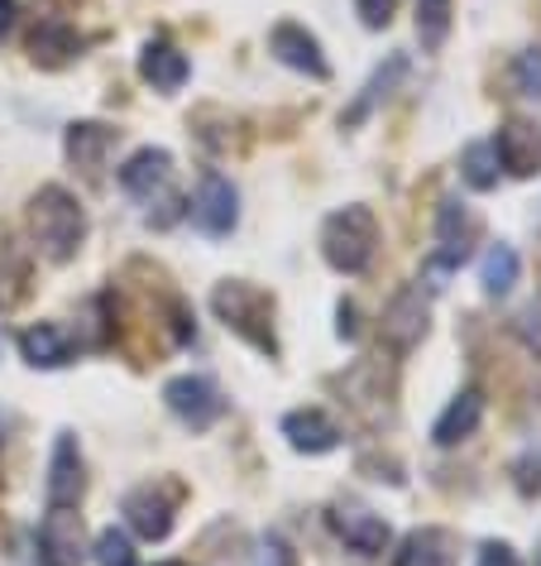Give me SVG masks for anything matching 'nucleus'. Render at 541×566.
<instances>
[{
  "instance_id": "nucleus-1",
  "label": "nucleus",
  "mask_w": 541,
  "mask_h": 566,
  "mask_svg": "<svg viewBox=\"0 0 541 566\" xmlns=\"http://www.w3.org/2000/svg\"><path fill=\"white\" fill-rule=\"evenodd\" d=\"M30 231L49 264H67L82 250V240H87V211H82V202L67 188L49 182V188H39L30 197Z\"/></svg>"
},
{
  "instance_id": "nucleus-2",
  "label": "nucleus",
  "mask_w": 541,
  "mask_h": 566,
  "mask_svg": "<svg viewBox=\"0 0 541 566\" xmlns=\"http://www.w3.org/2000/svg\"><path fill=\"white\" fill-rule=\"evenodd\" d=\"M211 307H216V317L235 336H245L254 350H264V356H278L274 298H268L264 289H254V283H245V279H225V283H216V293H211Z\"/></svg>"
},
{
  "instance_id": "nucleus-3",
  "label": "nucleus",
  "mask_w": 541,
  "mask_h": 566,
  "mask_svg": "<svg viewBox=\"0 0 541 566\" xmlns=\"http://www.w3.org/2000/svg\"><path fill=\"white\" fill-rule=\"evenodd\" d=\"M374 250H379V221L369 207H340L326 217L321 226V254L326 264L340 269V274H364L374 264Z\"/></svg>"
},
{
  "instance_id": "nucleus-4",
  "label": "nucleus",
  "mask_w": 541,
  "mask_h": 566,
  "mask_svg": "<svg viewBox=\"0 0 541 566\" xmlns=\"http://www.w3.org/2000/svg\"><path fill=\"white\" fill-rule=\"evenodd\" d=\"M340 394H346V403L369 422V428H379V422L393 413V370L379 356H364V360L350 365L346 379H340Z\"/></svg>"
},
{
  "instance_id": "nucleus-5",
  "label": "nucleus",
  "mask_w": 541,
  "mask_h": 566,
  "mask_svg": "<svg viewBox=\"0 0 541 566\" xmlns=\"http://www.w3.org/2000/svg\"><path fill=\"white\" fill-rule=\"evenodd\" d=\"M178 500H182V485H173V480H149V485H135L125 494V518H130V528L145 537V543H163V537L173 533Z\"/></svg>"
},
{
  "instance_id": "nucleus-6",
  "label": "nucleus",
  "mask_w": 541,
  "mask_h": 566,
  "mask_svg": "<svg viewBox=\"0 0 541 566\" xmlns=\"http://www.w3.org/2000/svg\"><path fill=\"white\" fill-rule=\"evenodd\" d=\"M475 240H479V221H475V211H469L465 202H441L436 211V260L426 264V274L432 279H446L450 269H460L469 260V250H475Z\"/></svg>"
},
{
  "instance_id": "nucleus-7",
  "label": "nucleus",
  "mask_w": 541,
  "mask_h": 566,
  "mask_svg": "<svg viewBox=\"0 0 541 566\" xmlns=\"http://www.w3.org/2000/svg\"><path fill=\"white\" fill-rule=\"evenodd\" d=\"M163 403L173 408V418H182L192 432H206L211 422H216L225 413V399L216 389V379L206 375H178L163 385Z\"/></svg>"
},
{
  "instance_id": "nucleus-8",
  "label": "nucleus",
  "mask_w": 541,
  "mask_h": 566,
  "mask_svg": "<svg viewBox=\"0 0 541 566\" xmlns=\"http://www.w3.org/2000/svg\"><path fill=\"white\" fill-rule=\"evenodd\" d=\"M87 562V523L77 509H49L39 523V566H82Z\"/></svg>"
},
{
  "instance_id": "nucleus-9",
  "label": "nucleus",
  "mask_w": 541,
  "mask_h": 566,
  "mask_svg": "<svg viewBox=\"0 0 541 566\" xmlns=\"http://www.w3.org/2000/svg\"><path fill=\"white\" fill-rule=\"evenodd\" d=\"M426 322H432V303H426L422 283H403L393 303L383 307V342L393 350H412L426 336Z\"/></svg>"
},
{
  "instance_id": "nucleus-10",
  "label": "nucleus",
  "mask_w": 541,
  "mask_h": 566,
  "mask_svg": "<svg viewBox=\"0 0 541 566\" xmlns=\"http://www.w3.org/2000/svg\"><path fill=\"white\" fill-rule=\"evenodd\" d=\"M192 221L202 235H231L235 221H240V192L231 188L225 174H202L197 182V197H192Z\"/></svg>"
},
{
  "instance_id": "nucleus-11",
  "label": "nucleus",
  "mask_w": 541,
  "mask_h": 566,
  "mask_svg": "<svg viewBox=\"0 0 541 566\" xmlns=\"http://www.w3.org/2000/svg\"><path fill=\"white\" fill-rule=\"evenodd\" d=\"M268 49H274V59H278L283 67H293V73H303V77H311V82H326V77H331V63H326L317 34H307L303 24H293V20L274 24V34H268Z\"/></svg>"
},
{
  "instance_id": "nucleus-12",
  "label": "nucleus",
  "mask_w": 541,
  "mask_h": 566,
  "mask_svg": "<svg viewBox=\"0 0 541 566\" xmlns=\"http://www.w3.org/2000/svg\"><path fill=\"white\" fill-rule=\"evenodd\" d=\"M494 154H498V164H503L512 178L541 174V125L522 120V116L503 120L498 125V139H494Z\"/></svg>"
},
{
  "instance_id": "nucleus-13",
  "label": "nucleus",
  "mask_w": 541,
  "mask_h": 566,
  "mask_svg": "<svg viewBox=\"0 0 541 566\" xmlns=\"http://www.w3.org/2000/svg\"><path fill=\"white\" fill-rule=\"evenodd\" d=\"M331 528L336 537L346 543L350 552H360V557H379L383 547H389V523H383L374 509H364V504H336L331 509Z\"/></svg>"
},
{
  "instance_id": "nucleus-14",
  "label": "nucleus",
  "mask_w": 541,
  "mask_h": 566,
  "mask_svg": "<svg viewBox=\"0 0 541 566\" xmlns=\"http://www.w3.org/2000/svg\"><path fill=\"white\" fill-rule=\"evenodd\" d=\"M82 490H87V475H82V451H77V437L63 432L53 442V461H49V509H77Z\"/></svg>"
},
{
  "instance_id": "nucleus-15",
  "label": "nucleus",
  "mask_w": 541,
  "mask_h": 566,
  "mask_svg": "<svg viewBox=\"0 0 541 566\" xmlns=\"http://www.w3.org/2000/svg\"><path fill=\"white\" fill-rule=\"evenodd\" d=\"M82 49H87V39H82L73 24H63V20H39L30 30V59L39 67H49V73H59V67L82 59Z\"/></svg>"
},
{
  "instance_id": "nucleus-16",
  "label": "nucleus",
  "mask_w": 541,
  "mask_h": 566,
  "mask_svg": "<svg viewBox=\"0 0 541 566\" xmlns=\"http://www.w3.org/2000/svg\"><path fill=\"white\" fill-rule=\"evenodd\" d=\"M283 437H288V447L303 451V457H326V451L340 447V428L321 408H293V413L283 418Z\"/></svg>"
},
{
  "instance_id": "nucleus-17",
  "label": "nucleus",
  "mask_w": 541,
  "mask_h": 566,
  "mask_svg": "<svg viewBox=\"0 0 541 566\" xmlns=\"http://www.w3.org/2000/svg\"><path fill=\"white\" fill-rule=\"evenodd\" d=\"M168 174H173V154L168 149H139V154H130L125 159V168H120V188L130 192V197H139V202H153V192L168 182Z\"/></svg>"
},
{
  "instance_id": "nucleus-18",
  "label": "nucleus",
  "mask_w": 541,
  "mask_h": 566,
  "mask_svg": "<svg viewBox=\"0 0 541 566\" xmlns=\"http://www.w3.org/2000/svg\"><path fill=\"white\" fill-rule=\"evenodd\" d=\"M455 557H460V543L450 528H412L393 566H455Z\"/></svg>"
},
{
  "instance_id": "nucleus-19",
  "label": "nucleus",
  "mask_w": 541,
  "mask_h": 566,
  "mask_svg": "<svg viewBox=\"0 0 541 566\" xmlns=\"http://www.w3.org/2000/svg\"><path fill=\"white\" fill-rule=\"evenodd\" d=\"M63 145H67V159H73L87 178H96L102 174V164H106V154L116 149V130L102 125V120H77V125H67Z\"/></svg>"
},
{
  "instance_id": "nucleus-20",
  "label": "nucleus",
  "mask_w": 541,
  "mask_h": 566,
  "mask_svg": "<svg viewBox=\"0 0 541 566\" xmlns=\"http://www.w3.org/2000/svg\"><path fill=\"white\" fill-rule=\"evenodd\" d=\"M188 73H192L188 53H178L168 39H149L145 53H139V77H145L153 92H178L182 82H188Z\"/></svg>"
},
{
  "instance_id": "nucleus-21",
  "label": "nucleus",
  "mask_w": 541,
  "mask_h": 566,
  "mask_svg": "<svg viewBox=\"0 0 541 566\" xmlns=\"http://www.w3.org/2000/svg\"><path fill=\"white\" fill-rule=\"evenodd\" d=\"M479 418H484V394H479V389H460V394L450 399L446 413L436 418L432 442H436V447H460L465 437H475Z\"/></svg>"
},
{
  "instance_id": "nucleus-22",
  "label": "nucleus",
  "mask_w": 541,
  "mask_h": 566,
  "mask_svg": "<svg viewBox=\"0 0 541 566\" xmlns=\"http://www.w3.org/2000/svg\"><path fill=\"white\" fill-rule=\"evenodd\" d=\"M20 356L34 365V370H59V365L73 360V342H67L63 327L53 322H39V327H24L20 332Z\"/></svg>"
},
{
  "instance_id": "nucleus-23",
  "label": "nucleus",
  "mask_w": 541,
  "mask_h": 566,
  "mask_svg": "<svg viewBox=\"0 0 541 566\" xmlns=\"http://www.w3.org/2000/svg\"><path fill=\"white\" fill-rule=\"evenodd\" d=\"M30 254H24L15 245V235L0 231V307H20L24 298H30Z\"/></svg>"
},
{
  "instance_id": "nucleus-24",
  "label": "nucleus",
  "mask_w": 541,
  "mask_h": 566,
  "mask_svg": "<svg viewBox=\"0 0 541 566\" xmlns=\"http://www.w3.org/2000/svg\"><path fill=\"white\" fill-rule=\"evenodd\" d=\"M518 250L512 245H494L489 254H484V264H479V283H484V293L489 298H503V293H512V283H518Z\"/></svg>"
},
{
  "instance_id": "nucleus-25",
  "label": "nucleus",
  "mask_w": 541,
  "mask_h": 566,
  "mask_svg": "<svg viewBox=\"0 0 541 566\" xmlns=\"http://www.w3.org/2000/svg\"><path fill=\"white\" fill-rule=\"evenodd\" d=\"M460 178L469 182L475 192H489V188H498V154H494V145H465V154H460Z\"/></svg>"
},
{
  "instance_id": "nucleus-26",
  "label": "nucleus",
  "mask_w": 541,
  "mask_h": 566,
  "mask_svg": "<svg viewBox=\"0 0 541 566\" xmlns=\"http://www.w3.org/2000/svg\"><path fill=\"white\" fill-rule=\"evenodd\" d=\"M450 34V0H417V39L426 53H436Z\"/></svg>"
},
{
  "instance_id": "nucleus-27",
  "label": "nucleus",
  "mask_w": 541,
  "mask_h": 566,
  "mask_svg": "<svg viewBox=\"0 0 541 566\" xmlns=\"http://www.w3.org/2000/svg\"><path fill=\"white\" fill-rule=\"evenodd\" d=\"M407 73V59H389V67H379V73L374 77H369V87H364V96H360V102H354L350 111H346V125H360L364 116H369V106H374L379 102V96H389L393 92V82L397 77H403Z\"/></svg>"
},
{
  "instance_id": "nucleus-28",
  "label": "nucleus",
  "mask_w": 541,
  "mask_h": 566,
  "mask_svg": "<svg viewBox=\"0 0 541 566\" xmlns=\"http://www.w3.org/2000/svg\"><path fill=\"white\" fill-rule=\"evenodd\" d=\"M92 557H96V566H135V547L120 528H106L102 537H96Z\"/></svg>"
},
{
  "instance_id": "nucleus-29",
  "label": "nucleus",
  "mask_w": 541,
  "mask_h": 566,
  "mask_svg": "<svg viewBox=\"0 0 541 566\" xmlns=\"http://www.w3.org/2000/svg\"><path fill=\"white\" fill-rule=\"evenodd\" d=\"M512 77H518V87L527 96H541V49L518 53V63H512Z\"/></svg>"
},
{
  "instance_id": "nucleus-30",
  "label": "nucleus",
  "mask_w": 541,
  "mask_h": 566,
  "mask_svg": "<svg viewBox=\"0 0 541 566\" xmlns=\"http://www.w3.org/2000/svg\"><path fill=\"white\" fill-rule=\"evenodd\" d=\"M512 475H518V490L527 494V500H537L541 494V451H527V457L512 465Z\"/></svg>"
},
{
  "instance_id": "nucleus-31",
  "label": "nucleus",
  "mask_w": 541,
  "mask_h": 566,
  "mask_svg": "<svg viewBox=\"0 0 541 566\" xmlns=\"http://www.w3.org/2000/svg\"><path fill=\"white\" fill-rule=\"evenodd\" d=\"M354 10H360V20L369 24V30H389L397 0H354Z\"/></svg>"
},
{
  "instance_id": "nucleus-32",
  "label": "nucleus",
  "mask_w": 541,
  "mask_h": 566,
  "mask_svg": "<svg viewBox=\"0 0 541 566\" xmlns=\"http://www.w3.org/2000/svg\"><path fill=\"white\" fill-rule=\"evenodd\" d=\"M512 332L527 342V350H541V303H532L527 313H518V322H512Z\"/></svg>"
},
{
  "instance_id": "nucleus-33",
  "label": "nucleus",
  "mask_w": 541,
  "mask_h": 566,
  "mask_svg": "<svg viewBox=\"0 0 541 566\" xmlns=\"http://www.w3.org/2000/svg\"><path fill=\"white\" fill-rule=\"evenodd\" d=\"M259 566H297V552L283 543L278 533H268V537H264V547H259Z\"/></svg>"
},
{
  "instance_id": "nucleus-34",
  "label": "nucleus",
  "mask_w": 541,
  "mask_h": 566,
  "mask_svg": "<svg viewBox=\"0 0 541 566\" xmlns=\"http://www.w3.org/2000/svg\"><path fill=\"white\" fill-rule=\"evenodd\" d=\"M336 336H340V342H360V307H354V303L336 307Z\"/></svg>"
},
{
  "instance_id": "nucleus-35",
  "label": "nucleus",
  "mask_w": 541,
  "mask_h": 566,
  "mask_svg": "<svg viewBox=\"0 0 541 566\" xmlns=\"http://www.w3.org/2000/svg\"><path fill=\"white\" fill-rule=\"evenodd\" d=\"M479 566H522L518 552H512L508 543H484L479 547Z\"/></svg>"
},
{
  "instance_id": "nucleus-36",
  "label": "nucleus",
  "mask_w": 541,
  "mask_h": 566,
  "mask_svg": "<svg viewBox=\"0 0 541 566\" xmlns=\"http://www.w3.org/2000/svg\"><path fill=\"white\" fill-rule=\"evenodd\" d=\"M10 24H15V0H0V39L10 34Z\"/></svg>"
},
{
  "instance_id": "nucleus-37",
  "label": "nucleus",
  "mask_w": 541,
  "mask_h": 566,
  "mask_svg": "<svg viewBox=\"0 0 541 566\" xmlns=\"http://www.w3.org/2000/svg\"><path fill=\"white\" fill-rule=\"evenodd\" d=\"M163 566H182V562H163Z\"/></svg>"
},
{
  "instance_id": "nucleus-38",
  "label": "nucleus",
  "mask_w": 541,
  "mask_h": 566,
  "mask_svg": "<svg viewBox=\"0 0 541 566\" xmlns=\"http://www.w3.org/2000/svg\"><path fill=\"white\" fill-rule=\"evenodd\" d=\"M537 566H541V547H537Z\"/></svg>"
}]
</instances>
